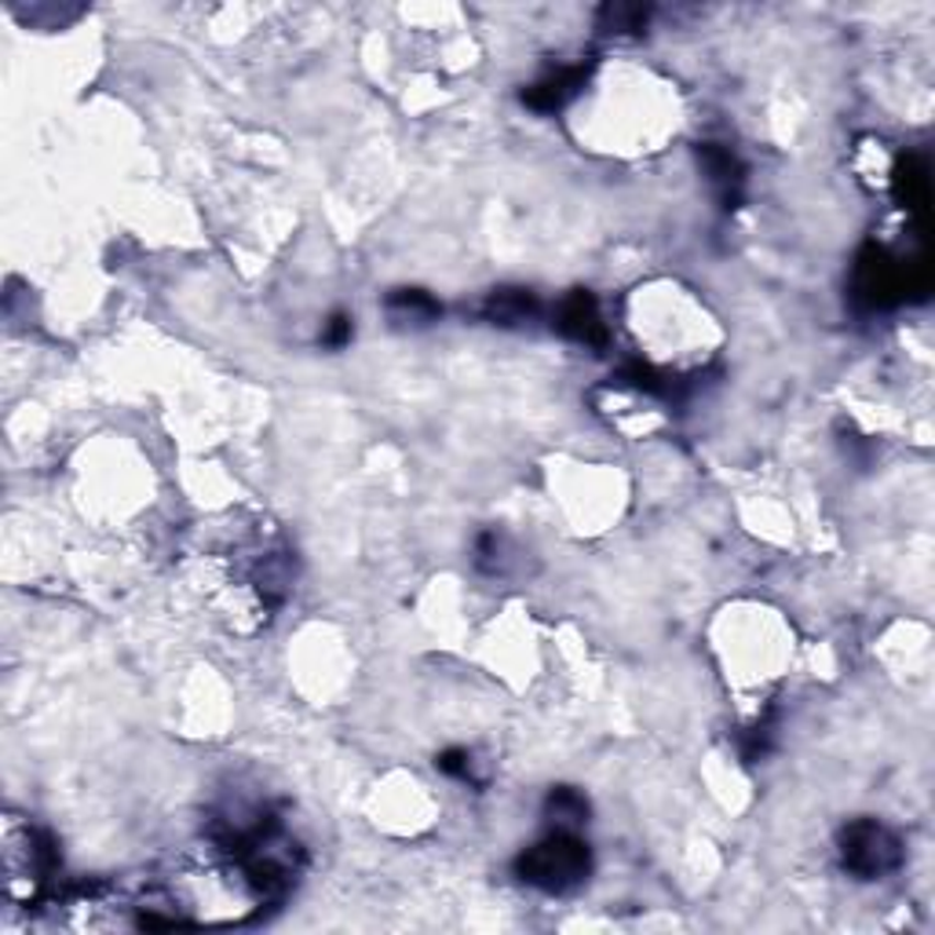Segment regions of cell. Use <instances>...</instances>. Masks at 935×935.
<instances>
[{"label": "cell", "mask_w": 935, "mask_h": 935, "mask_svg": "<svg viewBox=\"0 0 935 935\" xmlns=\"http://www.w3.org/2000/svg\"><path fill=\"white\" fill-rule=\"evenodd\" d=\"M55 873V855L44 834L8 815L4 823V892L11 903H37Z\"/></svg>", "instance_id": "1"}, {"label": "cell", "mask_w": 935, "mask_h": 935, "mask_svg": "<svg viewBox=\"0 0 935 935\" xmlns=\"http://www.w3.org/2000/svg\"><path fill=\"white\" fill-rule=\"evenodd\" d=\"M588 848L578 837L556 834L549 840L534 844L530 851L519 855L516 870L527 884L541 888V892H570L588 877Z\"/></svg>", "instance_id": "2"}, {"label": "cell", "mask_w": 935, "mask_h": 935, "mask_svg": "<svg viewBox=\"0 0 935 935\" xmlns=\"http://www.w3.org/2000/svg\"><path fill=\"white\" fill-rule=\"evenodd\" d=\"M840 859L848 873L862 877V881H873V877L892 873L903 862V848H899V837L892 829H884L873 818H859V823L844 826Z\"/></svg>", "instance_id": "3"}, {"label": "cell", "mask_w": 935, "mask_h": 935, "mask_svg": "<svg viewBox=\"0 0 935 935\" xmlns=\"http://www.w3.org/2000/svg\"><path fill=\"white\" fill-rule=\"evenodd\" d=\"M910 289L925 293V282L910 278V267L892 260L884 249H866L855 267V296L870 307H892L899 304Z\"/></svg>", "instance_id": "4"}, {"label": "cell", "mask_w": 935, "mask_h": 935, "mask_svg": "<svg viewBox=\"0 0 935 935\" xmlns=\"http://www.w3.org/2000/svg\"><path fill=\"white\" fill-rule=\"evenodd\" d=\"M560 329L570 340H578V344H588V348L607 344V326H603L600 307L588 293L566 296L563 307H560Z\"/></svg>", "instance_id": "5"}, {"label": "cell", "mask_w": 935, "mask_h": 935, "mask_svg": "<svg viewBox=\"0 0 935 935\" xmlns=\"http://www.w3.org/2000/svg\"><path fill=\"white\" fill-rule=\"evenodd\" d=\"M581 81H585V70H581V66H563V70H556L544 77V81L534 85L527 92V102L534 110H560L581 88Z\"/></svg>", "instance_id": "6"}, {"label": "cell", "mask_w": 935, "mask_h": 935, "mask_svg": "<svg viewBox=\"0 0 935 935\" xmlns=\"http://www.w3.org/2000/svg\"><path fill=\"white\" fill-rule=\"evenodd\" d=\"M387 311H392L395 322H403V326H428V322H436L442 307L431 300L425 289H398L387 296Z\"/></svg>", "instance_id": "7"}, {"label": "cell", "mask_w": 935, "mask_h": 935, "mask_svg": "<svg viewBox=\"0 0 935 935\" xmlns=\"http://www.w3.org/2000/svg\"><path fill=\"white\" fill-rule=\"evenodd\" d=\"M486 315L501 326H519L538 315V300L527 289H497L486 300Z\"/></svg>", "instance_id": "8"}, {"label": "cell", "mask_w": 935, "mask_h": 935, "mask_svg": "<svg viewBox=\"0 0 935 935\" xmlns=\"http://www.w3.org/2000/svg\"><path fill=\"white\" fill-rule=\"evenodd\" d=\"M895 190H899V201H903L906 209L925 212V205H928V173H925V165H921L917 157H906V162L899 165Z\"/></svg>", "instance_id": "9"}, {"label": "cell", "mask_w": 935, "mask_h": 935, "mask_svg": "<svg viewBox=\"0 0 935 935\" xmlns=\"http://www.w3.org/2000/svg\"><path fill=\"white\" fill-rule=\"evenodd\" d=\"M702 165H705V173H710L713 184L727 194V198H732L735 187L743 184V168H738L732 151H721V146H713V143L702 146Z\"/></svg>", "instance_id": "10"}, {"label": "cell", "mask_w": 935, "mask_h": 935, "mask_svg": "<svg viewBox=\"0 0 935 935\" xmlns=\"http://www.w3.org/2000/svg\"><path fill=\"white\" fill-rule=\"evenodd\" d=\"M549 815L560 826H578V823H585V818H588V801L578 790H566V785H560V790L549 793Z\"/></svg>", "instance_id": "11"}, {"label": "cell", "mask_w": 935, "mask_h": 935, "mask_svg": "<svg viewBox=\"0 0 935 935\" xmlns=\"http://www.w3.org/2000/svg\"><path fill=\"white\" fill-rule=\"evenodd\" d=\"M603 19L610 22V30H640L647 22V8H603Z\"/></svg>", "instance_id": "12"}, {"label": "cell", "mask_w": 935, "mask_h": 935, "mask_svg": "<svg viewBox=\"0 0 935 935\" xmlns=\"http://www.w3.org/2000/svg\"><path fill=\"white\" fill-rule=\"evenodd\" d=\"M439 768L453 774V779H472V757L464 749H447L439 757Z\"/></svg>", "instance_id": "13"}, {"label": "cell", "mask_w": 935, "mask_h": 935, "mask_svg": "<svg viewBox=\"0 0 935 935\" xmlns=\"http://www.w3.org/2000/svg\"><path fill=\"white\" fill-rule=\"evenodd\" d=\"M351 340V318L348 315H333L329 318V326H326V333H322V344L326 348H344Z\"/></svg>", "instance_id": "14"}]
</instances>
